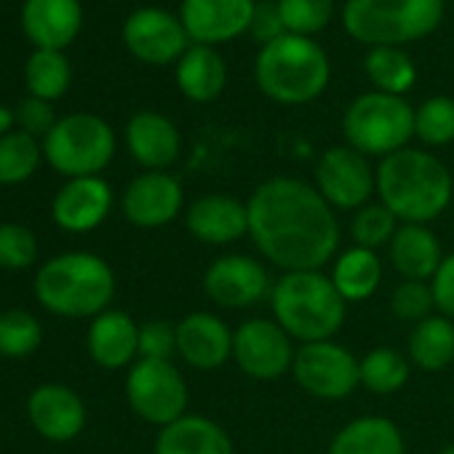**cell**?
<instances>
[{
  "label": "cell",
  "instance_id": "obj_1",
  "mask_svg": "<svg viewBox=\"0 0 454 454\" xmlns=\"http://www.w3.org/2000/svg\"><path fill=\"white\" fill-rule=\"evenodd\" d=\"M249 239L284 273L324 270L340 254V219L316 184L270 176L247 200Z\"/></svg>",
  "mask_w": 454,
  "mask_h": 454
},
{
  "label": "cell",
  "instance_id": "obj_2",
  "mask_svg": "<svg viewBox=\"0 0 454 454\" xmlns=\"http://www.w3.org/2000/svg\"><path fill=\"white\" fill-rule=\"evenodd\" d=\"M451 195V171L427 150L403 147L377 163V198L401 224H430Z\"/></svg>",
  "mask_w": 454,
  "mask_h": 454
},
{
  "label": "cell",
  "instance_id": "obj_3",
  "mask_svg": "<svg viewBox=\"0 0 454 454\" xmlns=\"http://www.w3.org/2000/svg\"><path fill=\"white\" fill-rule=\"evenodd\" d=\"M273 321L297 342L334 340L348 318V302L324 270L281 273L270 292Z\"/></svg>",
  "mask_w": 454,
  "mask_h": 454
},
{
  "label": "cell",
  "instance_id": "obj_4",
  "mask_svg": "<svg viewBox=\"0 0 454 454\" xmlns=\"http://www.w3.org/2000/svg\"><path fill=\"white\" fill-rule=\"evenodd\" d=\"M38 302L65 318H97L115 297L113 268L91 252H67L49 260L35 276Z\"/></svg>",
  "mask_w": 454,
  "mask_h": 454
},
{
  "label": "cell",
  "instance_id": "obj_5",
  "mask_svg": "<svg viewBox=\"0 0 454 454\" xmlns=\"http://www.w3.org/2000/svg\"><path fill=\"white\" fill-rule=\"evenodd\" d=\"M254 78L268 99L278 105H308L326 91L332 65L313 38L284 33L260 49Z\"/></svg>",
  "mask_w": 454,
  "mask_h": 454
},
{
  "label": "cell",
  "instance_id": "obj_6",
  "mask_svg": "<svg viewBox=\"0 0 454 454\" xmlns=\"http://www.w3.org/2000/svg\"><path fill=\"white\" fill-rule=\"evenodd\" d=\"M443 9V0H348L342 25L358 43L398 49L435 33Z\"/></svg>",
  "mask_w": 454,
  "mask_h": 454
},
{
  "label": "cell",
  "instance_id": "obj_7",
  "mask_svg": "<svg viewBox=\"0 0 454 454\" xmlns=\"http://www.w3.org/2000/svg\"><path fill=\"white\" fill-rule=\"evenodd\" d=\"M345 145L366 158H387L414 137V107L403 97L366 91L356 97L342 115Z\"/></svg>",
  "mask_w": 454,
  "mask_h": 454
},
{
  "label": "cell",
  "instance_id": "obj_8",
  "mask_svg": "<svg viewBox=\"0 0 454 454\" xmlns=\"http://www.w3.org/2000/svg\"><path fill=\"white\" fill-rule=\"evenodd\" d=\"M43 155L49 166L67 176H99L115 155V131L107 121L91 113H75L43 137Z\"/></svg>",
  "mask_w": 454,
  "mask_h": 454
},
{
  "label": "cell",
  "instance_id": "obj_9",
  "mask_svg": "<svg viewBox=\"0 0 454 454\" xmlns=\"http://www.w3.org/2000/svg\"><path fill=\"white\" fill-rule=\"evenodd\" d=\"M126 398L131 409L150 425L166 427L187 414L190 393L182 372L171 361L139 358L126 377Z\"/></svg>",
  "mask_w": 454,
  "mask_h": 454
},
{
  "label": "cell",
  "instance_id": "obj_10",
  "mask_svg": "<svg viewBox=\"0 0 454 454\" xmlns=\"http://www.w3.org/2000/svg\"><path fill=\"white\" fill-rule=\"evenodd\" d=\"M292 374L308 395L342 401L361 387V358L334 340L308 342L297 348Z\"/></svg>",
  "mask_w": 454,
  "mask_h": 454
},
{
  "label": "cell",
  "instance_id": "obj_11",
  "mask_svg": "<svg viewBox=\"0 0 454 454\" xmlns=\"http://www.w3.org/2000/svg\"><path fill=\"white\" fill-rule=\"evenodd\" d=\"M313 184L334 211H358L377 192V168L350 145H334L321 153Z\"/></svg>",
  "mask_w": 454,
  "mask_h": 454
},
{
  "label": "cell",
  "instance_id": "obj_12",
  "mask_svg": "<svg viewBox=\"0 0 454 454\" xmlns=\"http://www.w3.org/2000/svg\"><path fill=\"white\" fill-rule=\"evenodd\" d=\"M294 340L273 318H249L233 332V361L252 380H278L292 372Z\"/></svg>",
  "mask_w": 454,
  "mask_h": 454
},
{
  "label": "cell",
  "instance_id": "obj_13",
  "mask_svg": "<svg viewBox=\"0 0 454 454\" xmlns=\"http://www.w3.org/2000/svg\"><path fill=\"white\" fill-rule=\"evenodd\" d=\"M203 292L227 310H247L270 297L273 278L268 268L249 254H224L203 273Z\"/></svg>",
  "mask_w": 454,
  "mask_h": 454
},
{
  "label": "cell",
  "instance_id": "obj_14",
  "mask_svg": "<svg viewBox=\"0 0 454 454\" xmlns=\"http://www.w3.org/2000/svg\"><path fill=\"white\" fill-rule=\"evenodd\" d=\"M126 49L145 65H176L190 49V35L179 17L166 9H137L123 25Z\"/></svg>",
  "mask_w": 454,
  "mask_h": 454
},
{
  "label": "cell",
  "instance_id": "obj_15",
  "mask_svg": "<svg viewBox=\"0 0 454 454\" xmlns=\"http://www.w3.org/2000/svg\"><path fill=\"white\" fill-rule=\"evenodd\" d=\"M257 0H182L179 20L198 46H219L252 30Z\"/></svg>",
  "mask_w": 454,
  "mask_h": 454
},
{
  "label": "cell",
  "instance_id": "obj_16",
  "mask_svg": "<svg viewBox=\"0 0 454 454\" xmlns=\"http://www.w3.org/2000/svg\"><path fill=\"white\" fill-rule=\"evenodd\" d=\"M184 206V190L176 176L168 171H145L137 179L129 182L121 208L123 216L134 227L155 231L168 222H174L182 214Z\"/></svg>",
  "mask_w": 454,
  "mask_h": 454
},
{
  "label": "cell",
  "instance_id": "obj_17",
  "mask_svg": "<svg viewBox=\"0 0 454 454\" xmlns=\"http://www.w3.org/2000/svg\"><path fill=\"white\" fill-rule=\"evenodd\" d=\"M187 233L206 247H231L249 236V208L227 192H208L195 198L184 211Z\"/></svg>",
  "mask_w": 454,
  "mask_h": 454
},
{
  "label": "cell",
  "instance_id": "obj_18",
  "mask_svg": "<svg viewBox=\"0 0 454 454\" xmlns=\"http://www.w3.org/2000/svg\"><path fill=\"white\" fill-rule=\"evenodd\" d=\"M176 356L198 372H214L233 358V329L208 310L190 313L176 324Z\"/></svg>",
  "mask_w": 454,
  "mask_h": 454
},
{
  "label": "cell",
  "instance_id": "obj_19",
  "mask_svg": "<svg viewBox=\"0 0 454 454\" xmlns=\"http://www.w3.org/2000/svg\"><path fill=\"white\" fill-rule=\"evenodd\" d=\"M113 208V190L102 176L70 179L51 203L54 222L67 233H89L99 227Z\"/></svg>",
  "mask_w": 454,
  "mask_h": 454
},
{
  "label": "cell",
  "instance_id": "obj_20",
  "mask_svg": "<svg viewBox=\"0 0 454 454\" xmlns=\"http://www.w3.org/2000/svg\"><path fill=\"white\" fill-rule=\"evenodd\" d=\"M27 417L43 438L62 443V441H73L83 430L86 406L73 387L46 382L30 393Z\"/></svg>",
  "mask_w": 454,
  "mask_h": 454
},
{
  "label": "cell",
  "instance_id": "obj_21",
  "mask_svg": "<svg viewBox=\"0 0 454 454\" xmlns=\"http://www.w3.org/2000/svg\"><path fill=\"white\" fill-rule=\"evenodd\" d=\"M83 25L81 0H25L22 30L38 51L67 49Z\"/></svg>",
  "mask_w": 454,
  "mask_h": 454
},
{
  "label": "cell",
  "instance_id": "obj_22",
  "mask_svg": "<svg viewBox=\"0 0 454 454\" xmlns=\"http://www.w3.org/2000/svg\"><path fill=\"white\" fill-rule=\"evenodd\" d=\"M126 145L139 166L147 171H166L182 153V134L166 115L142 110L126 126Z\"/></svg>",
  "mask_w": 454,
  "mask_h": 454
},
{
  "label": "cell",
  "instance_id": "obj_23",
  "mask_svg": "<svg viewBox=\"0 0 454 454\" xmlns=\"http://www.w3.org/2000/svg\"><path fill=\"white\" fill-rule=\"evenodd\" d=\"M86 345L102 369L131 366L139 361V324L123 310H105L91 318Z\"/></svg>",
  "mask_w": 454,
  "mask_h": 454
},
{
  "label": "cell",
  "instance_id": "obj_24",
  "mask_svg": "<svg viewBox=\"0 0 454 454\" xmlns=\"http://www.w3.org/2000/svg\"><path fill=\"white\" fill-rule=\"evenodd\" d=\"M387 257L403 281H430L446 254L427 224H398Z\"/></svg>",
  "mask_w": 454,
  "mask_h": 454
},
{
  "label": "cell",
  "instance_id": "obj_25",
  "mask_svg": "<svg viewBox=\"0 0 454 454\" xmlns=\"http://www.w3.org/2000/svg\"><path fill=\"white\" fill-rule=\"evenodd\" d=\"M153 454H236V446L219 422L200 414H184L160 427Z\"/></svg>",
  "mask_w": 454,
  "mask_h": 454
},
{
  "label": "cell",
  "instance_id": "obj_26",
  "mask_svg": "<svg viewBox=\"0 0 454 454\" xmlns=\"http://www.w3.org/2000/svg\"><path fill=\"white\" fill-rule=\"evenodd\" d=\"M326 454H406V443L393 419L366 414L342 425Z\"/></svg>",
  "mask_w": 454,
  "mask_h": 454
},
{
  "label": "cell",
  "instance_id": "obj_27",
  "mask_svg": "<svg viewBox=\"0 0 454 454\" xmlns=\"http://www.w3.org/2000/svg\"><path fill=\"white\" fill-rule=\"evenodd\" d=\"M227 83V65L214 46H190L176 62V86L179 91L198 105L214 102Z\"/></svg>",
  "mask_w": 454,
  "mask_h": 454
},
{
  "label": "cell",
  "instance_id": "obj_28",
  "mask_svg": "<svg viewBox=\"0 0 454 454\" xmlns=\"http://www.w3.org/2000/svg\"><path fill=\"white\" fill-rule=\"evenodd\" d=\"M329 278L345 302H366L382 284V260L377 252L353 244L334 257Z\"/></svg>",
  "mask_w": 454,
  "mask_h": 454
},
{
  "label": "cell",
  "instance_id": "obj_29",
  "mask_svg": "<svg viewBox=\"0 0 454 454\" xmlns=\"http://www.w3.org/2000/svg\"><path fill=\"white\" fill-rule=\"evenodd\" d=\"M409 361L422 372H443L454 361V321L446 316H427L409 332Z\"/></svg>",
  "mask_w": 454,
  "mask_h": 454
},
{
  "label": "cell",
  "instance_id": "obj_30",
  "mask_svg": "<svg viewBox=\"0 0 454 454\" xmlns=\"http://www.w3.org/2000/svg\"><path fill=\"white\" fill-rule=\"evenodd\" d=\"M364 70H366V78L372 81L374 91L393 94V97H403L417 81V67H414L411 57L395 46L369 49L366 59H364Z\"/></svg>",
  "mask_w": 454,
  "mask_h": 454
},
{
  "label": "cell",
  "instance_id": "obj_31",
  "mask_svg": "<svg viewBox=\"0 0 454 454\" xmlns=\"http://www.w3.org/2000/svg\"><path fill=\"white\" fill-rule=\"evenodd\" d=\"M411 361L393 348H374L361 358V387L374 395H393L406 387Z\"/></svg>",
  "mask_w": 454,
  "mask_h": 454
},
{
  "label": "cell",
  "instance_id": "obj_32",
  "mask_svg": "<svg viewBox=\"0 0 454 454\" xmlns=\"http://www.w3.org/2000/svg\"><path fill=\"white\" fill-rule=\"evenodd\" d=\"M43 147L27 131H12L0 137V184L27 182L41 166Z\"/></svg>",
  "mask_w": 454,
  "mask_h": 454
},
{
  "label": "cell",
  "instance_id": "obj_33",
  "mask_svg": "<svg viewBox=\"0 0 454 454\" xmlns=\"http://www.w3.org/2000/svg\"><path fill=\"white\" fill-rule=\"evenodd\" d=\"M25 81L30 97H38L43 102L59 99L70 86V62L62 51H35L27 59Z\"/></svg>",
  "mask_w": 454,
  "mask_h": 454
},
{
  "label": "cell",
  "instance_id": "obj_34",
  "mask_svg": "<svg viewBox=\"0 0 454 454\" xmlns=\"http://www.w3.org/2000/svg\"><path fill=\"white\" fill-rule=\"evenodd\" d=\"M414 137L427 147H443L454 142V99L430 97L414 107Z\"/></svg>",
  "mask_w": 454,
  "mask_h": 454
},
{
  "label": "cell",
  "instance_id": "obj_35",
  "mask_svg": "<svg viewBox=\"0 0 454 454\" xmlns=\"http://www.w3.org/2000/svg\"><path fill=\"white\" fill-rule=\"evenodd\" d=\"M398 219L390 214L387 206L382 203H366L358 211H353L350 219V239L356 247L377 252L380 247H387L398 231Z\"/></svg>",
  "mask_w": 454,
  "mask_h": 454
},
{
  "label": "cell",
  "instance_id": "obj_36",
  "mask_svg": "<svg viewBox=\"0 0 454 454\" xmlns=\"http://www.w3.org/2000/svg\"><path fill=\"white\" fill-rule=\"evenodd\" d=\"M43 340L41 321L27 310L0 313V356L25 358L38 350Z\"/></svg>",
  "mask_w": 454,
  "mask_h": 454
},
{
  "label": "cell",
  "instance_id": "obj_37",
  "mask_svg": "<svg viewBox=\"0 0 454 454\" xmlns=\"http://www.w3.org/2000/svg\"><path fill=\"white\" fill-rule=\"evenodd\" d=\"M278 17L292 35H316L334 17V0H276Z\"/></svg>",
  "mask_w": 454,
  "mask_h": 454
},
{
  "label": "cell",
  "instance_id": "obj_38",
  "mask_svg": "<svg viewBox=\"0 0 454 454\" xmlns=\"http://www.w3.org/2000/svg\"><path fill=\"white\" fill-rule=\"evenodd\" d=\"M35 260H38V241L30 227L14 222L0 224V268L25 270L35 265Z\"/></svg>",
  "mask_w": 454,
  "mask_h": 454
},
{
  "label": "cell",
  "instance_id": "obj_39",
  "mask_svg": "<svg viewBox=\"0 0 454 454\" xmlns=\"http://www.w3.org/2000/svg\"><path fill=\"white\" fill-rule=\"evenodd\" d=\"M390 310L398 321L403 324H419L427 316H433L435 310V300H433V289L427 281H401L393 289L390 297Z\"/></svg>",
  "mask_w": 454,
  "mask_h": 454
},
{
  "label": "cell",
  "instance_id": "obj_40",
  "mask_svg": "<svg viewBox=\"0 0 454 454\" xmlns=\"http://www.w3.org/2000/svg\"><path fill=\"white\" fill-rule=\"evenodd\" d=\"M176 353V324L155 318L139 326V358L171 361Z\"/></svg>",
  "mask_w": 454,
  "mask_h": 454
},
{
  "label": "cell",
  "instance_id": "obj_41",
  "mask_svg": "<svg viewBox=\"0 0 454 454\" xmlns=\"http://www.w3.org/2000/svg\"><path fill=\"white\" fill-rule=\"evenodd\" d=\"M17 121H20L22 131L33 134V137H46L57 126V118H54L51 105L43 102V99H38V97H30V99H25L20 105Z\"/></svg>",
  "mask_w": 454,
  "mask_h": 454
},
{
  "label": "cell",
  "instance_id": "obj_42",
  "mask_svg": "<svg viewBox=\"0 0 454 454\" xmlns=\"http://www.w3.org/2000/svg\"><path fill=\"white\" fill-rule=\"evenodd\" d=\"M430 289H433L435 310L454 321V252L446 254L443 262L438 265L435 276L430 278Z\"/></svg>",
  "mask_w": 454,
  "mask_h": 454
},
{
  "label": "cell",
  "instance_id": "obj_43",
  "mask_svg": "<svg viewBox=\"0 0 454 454\" xmlns=\"http://www.w3.org/2000/svg\"><path fill=\"white\" fill-rule=\"evenodd\" d=\"M262 46H268L270 41L281 38L286 30L281 25V17H278V6L276 4H257V14H254V22H252V30H249Z\"/></svg>",
  "mask_w": 454,
  "mask_h": 454
},
{
  "label": "cell",
  "instance_id": "obj_44",
  "mask_svg": "<svg viewBox=\"0 0 454 454\" xmlns=\"http://www.w3.org/2000/svg\"><path fill=\"white\" fill-rule=\"evenodd\" d=\"M12 126H14V113L0 105V137L12 134Z\"/></svg>",
  "mask_w": 454,
  "mask_h": 454
},
{
  "label": "cell",
  "instance_id": "obj_45",
  "mask_svg": "<svg viewBox=\"0 0 454 454\" xmlns=\"http://www.w3.org/2000/svg\"><path fill=\"white\" fill-rule=\"evenodd\" d=\"M438 454H454V443H446Z\"/></svg>",
  "mask_w": 454,
  "mask_h": 454
}]
</instances>
